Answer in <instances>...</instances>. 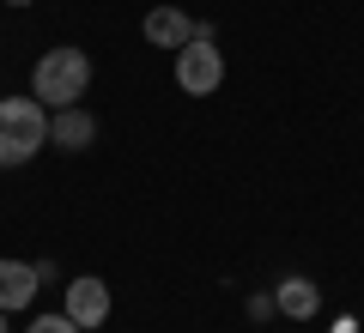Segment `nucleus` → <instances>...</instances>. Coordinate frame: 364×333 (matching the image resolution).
Returning a JSON list of instances; mask_svg holds the SVG:
<instances>
[{
  "label": "nucleus",
  "instance_id": "f257e3e1",
  "mask_svg": "<svg viewBox=\"0 0 364 333\" xmlns=\"http://www.w3.org/2000/svg\"><path fill=\"white\" fill-rule=\"evenodd\" d=\"M91 91V55L73 49V43H61V49H43L37 67H31V97L49 103V109H67V103H79Z\"/></svg>",
  "mask_w": 364,
  "mask_h": 333
},
{
  "label": "nucleus",
  "instance_id": "f03ea898",
  "mask_svg": "<svg viewBox=\"0 0 364 333\" xmlns=\"http://www.w3.org/2000/svg\"><path fill=\"white\" fill-rule=\"evenodd\" d=\"M49 146V103L0 97V170H18Z\"/></svg>",
  "mask_w": 364,
  "mask_h": 333
},
{
  "label": "nucleus",
  "instance_id": "7ed1b4c3",
  "mask_svg": "<svg viewBox=\"0 0 364 333\" xmlns=\"http://www.w3.org/2000/svg\"><path fill=\"white\" fill-rule=\"evenodd\" d=\"M176 85H182V97H213L225 85V55L213 37H188L176 49Z\"/></svg>",
  "mask_w": 364,
  "mask_h": 333
},
{
  "label": "nucleus",
  "instance_id": "20e7f679",
  "mask_svg": "<svg viewBox=\"0 0 364 333\" xmlns=\"http://www.w3.org/2000/svg\"><path fill=\"white\" fill-rule=\"evenodd\" d=\"M61 315L79 321V327H104V321H109V285L91 279V273H85V279H73L61 291Z\"/></svg>",
  "mask_w": 364,
  "mask_h": 333
},
{
  "label": "nucleus",
  "instance_id": "39448f33",
  "mask_svg": "<svg viewBox=\"0 0 364 333\" xmlns=\"http://www.w3.org/2000/svg\"><path fill=\"white\" fill-rule=\"evenodd\" d=\"M188 37H213V31L195 25L182 6H152V13H146V43H158V49H182Z\"/></svg>",
  "mask_w": 364,
  "mask_h": 333
},
{
  "label": "nucleus",
  "instance_id": "423d86ee",
  "mask_svg": "<svg viewBox=\"0 0 364 333\" xmlns=\"http://www.w3.org/2000/svg\"><path fill=\"white\" fill-rule=\"evenodd\" d=\"M91 140H97V121H91L79 103H67V109L49 116V146H61V152H85Z\"/></svg>",
  "mask_w": 364,
  "mask_h": 333
},
{
  "label": "nucleus",
  "instance_id": "0eeeda50",
  "mask_svg": "<svg viewBox=\"0 0 364 333\" xmlns=\"http://www.w3.org/2000/svg\"><path fill=\"white\" fill-rule=\"evenodd\" d=\"M37 267L31 261H0V309H25L37 297Z\"/></svg>",
  "mask_w": 364,
  "mask_h": 333
},
{
  "label": "nucleus",
  "instance_id": "6e6552de",
  "mask_svg": "<svg viewBox=\"0 0 364 333\" xmlns=\"http://www.w3.org/2000/svg\"><path fill=\"white\" fill-rule=\"evenodd\" d=\"M273 309L286 321H310L316 309H322V291H316L310 279H279V291H273Z\"/></svg>",
  "mask_w": 364,
  "mask_h": 333
},
{
  "label": "nucleus",
  "instance_id": "1a4fd4ad",
  "mask_svg": "<svg viewBox=\"0 0 364 333\" xmlns=\"http://www.w3.org/2000/svg\"><path fill=\"white\" fill-rule=\"evenodd\" d=\"M25 333H85V327H79V321H67V315H37Z\"/></svg>",
  "mask_w": 364,
  "mask_h": 333
},
{
  "label": "nucleus",
  "instance_id": "9d476101",
  "mask_svg": "<svg viewBox=\"0 0 364 333\" xmlns=\"http://www.w3.org/2000/svg\"><path fill=\"white\" fill-rule=\"evenodd\" d=\"M6 6H31V0H6Z\"/></svg>",
  "mask_w": 364,
  "mask_h": 333
},
{
  "label": "nucleus",
  "instance_id": "9b49d317",
  "mask_svg": "<svg viewBox=\"0 0 364 333\" xmlns=\"http://www.w3.org/2000/svg\"><path fill=\"white\" fill-rule=\"evenodd\" d=\"M0 333H6V309H0Z\"/></svg>",
  "mask_w": 364,
  "mask_h": 333
}]
</instances>
